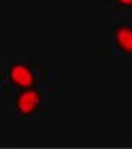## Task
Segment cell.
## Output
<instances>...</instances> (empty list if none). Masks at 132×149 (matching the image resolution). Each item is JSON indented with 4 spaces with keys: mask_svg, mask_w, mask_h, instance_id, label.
Here are the masks:
<instances>
[{
    "mask_svg": "<svg viewBox=\"0 0 132 149\" xmlns=\"http://www.w3.org/2000/svg\"><path fill=\"white\" fill-rule=\"evenodd\" d=\"M116 2H119L121 5H126V7H132V0H116Z\"/></svg>",
    "mask_w": 132,
    "mask_h": 149,
    "instance_id": "obj_4",
    "label": "cell"
},
{
    "mask_svg": "<svg viewBox=\"0 0 132 149\" xmlns=\"http://www.w3.org/2000/svg\"><path fill=\"white\" fill-rule=\"evenodd\" d=\"M40 104V93L33 90H28L25 93H21L18 101H17V108L20 109V113L23 114H30L37 109V106Z\"/></svg>",
    "mask_w": 132,
    "mask_h": 149,
    "instance_id": "obj_2",
    "label": "cell"
},
{
    "mask_svg": "<svg viewBox=\"0 0 132 149\" xmlns=\"http://www.w3.org/2000/svg\"><path fill=\"white\" fill-rule=\"evenodd\" d=\"M10 78L15 85L23 86V88H30L33 85V81H35L32 70L26 65H21V63H17L10 68Z\"/></svg>",
    "mask_w": 132,
    "mask_h": 149,
    "instance_id": "obj_1",
    "label": "cell"
},
{
    "mask_svg": "<svg viewBox=\"0 0 132 149\" xmlns=\"http://www.w3.org/2000/svg\"><path fill=\"white\" fill-rule=\"evenodd\" d=\"M116 42L117 47L122 52L132 55V28L131 27H119L116 30Z\"/></svg>",
    "mask_w": 132,
    "mask_h": 149,
    "instance_id": "obj_3",
    "label": "cell"
}]
</instances>
